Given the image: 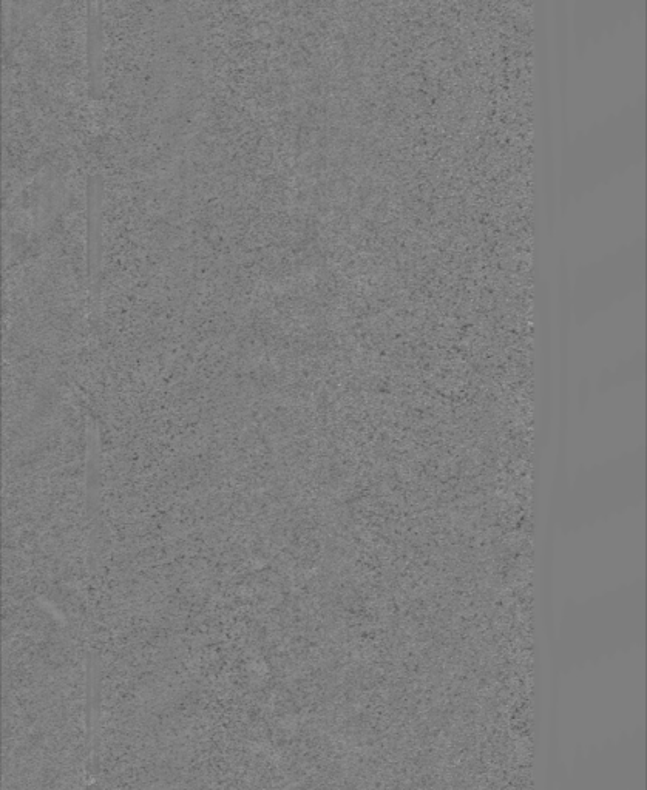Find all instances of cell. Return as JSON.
<instances>
[{
	"mask_svg": "<svg viewBox=\"0 0 647 790\" xmlns=\"http://www.w3.org/2000/svg\"><path fill=\"white\" fill-rule=\"evenodd\" d=\"M89 198H87V269L89 277L95 278L102 258V179L99 175L89 176Z\"/></svg>",
	"mask_w": 647,
	"mask_h": 790,
	"instance_id": "obj_1",
	"label": "cell"
},
{
	"mask_svg": "<svg viewBox=\"0 0 647 790\" xmlns=\"http://www.w3.org/2000/svg\"><path fill=\"white\" fill-rule=\"evenodd\" d=\"M95 4L89 5V31H87V58H89L90 82L93 93L101 85L102 73V25Z\"/></svg>",
	"mask_w": 647,
	"mask_h": 790,
	"instance_id": "obj_2",
	"label": "cell"
}]
</instances>
